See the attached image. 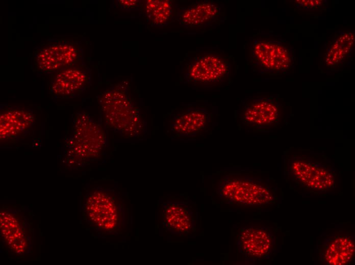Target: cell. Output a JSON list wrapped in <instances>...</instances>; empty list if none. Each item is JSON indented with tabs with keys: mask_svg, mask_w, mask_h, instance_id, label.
Returning <instances> with one entry per match:
<instances>
[{
	"mask_svg": "<svg viewBox=\"0 0 355 265\" xmlns=\"http://www.w3.org/2000/svg\"><path fill=\"white\" fill-rule=\"evenodd\" d=\"M296 2L297 4L301 5V6L309 7L318 6L322 3V1L320 0H298Z\"/></svg>",
	"mask_w": 355,
	"mask_h": 265,
	"instance_id": "44dd1931",
	"label": "cell"
},
{
	"mask_svg": "<svg viewBox=\"0 0 355 265\" xmlns=\"http://www.w3.org/2000/svg\"><path fill=\"white\" fill-rule=\"evenodd\" d=\"M252 53L257 65L265 72L286 69L291 63V58L286 47L270 40L256 41Z\"/></svg>",
	"mask_w": 355,
	"mask_h": 265,
	"instance_id": "30bf717a",
	"label": "cell"
},
{
	"mask_svg": "<svg viewBox=\"0 0 355 265\" xmlns=\"http://www.w3.org/2000/svg\"><path fill=\"white\" fill-rule=\"evenodd\" d=\"M209 121L210 114L206 108H190L173 117L169 122V129L178 136L193 137L204 130Z\"/></svg>",
	"mask_w": 355,
	"mask_h": 265,
	"instance_id": "7c38bea8",
	"label": "cell"
},
{
	"mask_svg": "<svg viewBox=\"0 0 355 265\" xmlns=\"http://www.w3.org/2000/svg\"><path fill=\"white\" fill-rule=\"evenodd\" d=\"M1 236L13 254L26 255L30 252L33 233L27 218L20 211L3 208L0 212Z\"/></svg>",
	"mask_w": 355,
	"mask_h": 265,
	"instance_id": "277c9868",
	"label": "cell"
},
{
	"mask_svg": "<svg viewBox=\"0 0 355 265\" xmlns=\"http://www.w3.org/2000/svg\"><path fill=\"white\" fill-rule=\"evenodd\" d=\"M34 123V117L31 109L3 105L0 113L1 140H18L31 130Z\"/></svg>",
	"mask_w": 355,
	"mask_h": 265,
	"instance_id": "9c48e42d",
	"label": "cell"
},
{
	"mask_svg": "<svg viewBox=\"0 0 355 265\" xmlns=\"http://www.w3.org/2000/svg\"><path fill=\"white\" fill-rule=\"evenodd\" d=\"M91 71L87 68L73 66L59 71L50 84L52 95L61 99L74 98L91 85Z\"/></svg>",
	"mask_w": 355,
	"mask_h": 265,
	"instance_id": "ba28073f",
	"label": "cell"
},
{
	"mask_svg": "<svg viewBox=\"0 0 355 265\" xmlns=\"http://www.w3.org/2000/svg\"><path fill=\"white\" fill-rule=\"evenodd\" d=\"M84 220L96 231L115 234L125 224L123 201L114 190L95 188L85 196L81 205Z\"/></svg>",
	"mask_w": 355,
	"mask_h": 265,
	"instance_id": "7a4b0ae2",
	"label": "cell"
},
{
	"mask_svg": "<svg viewBox=\"0 0 355 265\" xmlns=\"http://www.w3.org/2000/svg\"><path fill=\"white\" fill-rule=\"evenodd\" d=\"M278 117L279 109L275 101L270 98H260L245 108L242 120L253 128H265L274 124Z\"/></svg>",
	"mask_w": 355,
	"mask_h": 265,
	"instance_id": "5bb4252c",
	"label": "cell"
},
{
	"mask_svg": "<svg viewBox=\"0 0 355 265\" xmlns=\"http://www.w3.org/2000/svg\"><path fill=\"white\" fill-rule=\"evenodd\" d=\"M221 196L226 200L244 205H263L274 198L270 191L263 184L247 178L227 176L219 187Z\"/></svg>",
	"mask_w": 355,
	"mask_h": 265,
	"instance_id": "8992f818",
	"label": "cell"
},
{
	"mask_svg": "<svg viewBox=\"0 0 355 265\" xmlns=\"http://www.w3.org/2000/svg\"><path fill=\"white\" fill-rule=\"evenodd\" d=\"M116 3L121 9L126 11L139 10L141 6L140 0H118Z\"/></svg>",
	"mask_w": 355,
	"mask_h": 265,
	"instance_id": "ffe728a7",
	"label": "cell"
},
{
	"mask_svg": "<svg viewBox=\"0 0 355 265\" xmlns=\"http://www.w3.org/2000/svg\"><path fill=\"white\" fill-rule=\"evenodd\" d=\"M295 177L305 186L315 190H326L332 187L335 180L333 175L322 167L301 160L291 164Z\"/></svg>",
	"mask_w": 355,
	"mask_h": 265,
	"instance_id": "9a60e30c",
	"label": "cell"
},
{
	"mask_svg": "<svg viewBox=\"0 0 355 265\" xmlns=\"http://www.w3.org/2000/svg\"><path fill=\"white\" fill-rule=\"evenodd\" d=\"M98 100L108 128L129 139H137L145 133V121L125 85L119 83L106 90Z\"/></svg>",
	"mask_w": 355,
	"mask_h": 265,
	"instance_id": "6da1fadb",
	"label": "cell"
},
{
	"mask_svg": "<svg viewBox=\"0 0 355 265\" xmlns=\"http://www.w3.org/2000/svg\"><path fill=\"white\" fill-rule=\"evenodd\" d=\"M108 145L102 126L85 111L77 112L71 134L65 140L64 154L67 162L81 165L97 158Z\"/></svg>",
	"mask_w": 355,
	"mask_h": 265,
	"instance_id": "3957f363",
	"label": "cell"
},
{
	"mask_svg": "<svg viewBox=\"0 0 355 265\" xmlns=\"http://www.w3.org/2000/svg\"><path fill=\"white\" fill-rule=\"evenodd\" d=\"M242 250L247 255L260 257L269 251L271 240L264 230L257 228H246L242 231L239 237Z\"/></svg>",
	"mask_w": 355,
	"mask_h": 265,
	"instance_id": "2e32d148",
	"label": "cell"
},
{
	"mask_svg": "<svg viewBox=\"0 0 355 265\" xmlns=\"http://www.w3.org/2000/svg\"><path fill=\"white\" fill-rule=\"evenodd\" d=\"M354 254V245L348 237H340L335 240L327 248L325 257L331 265H344L352 259Z\"/></svg>",
	"mask_w": 355,
	"mask_h": 265,
	"instance_id": "e0dca14e",
	"label": "cell"
},
{
	"mask_svg": "<svg viewBox=\"0 0 355 265\" xmlns=\"http://www.w3.org/2000/svg\"><path fill=\"white\" fill-rule=\"evenodd\" d=\"M231 64L220 54L204 52L186 64L184 78L186 82L211 84L222 82L230 75Z\"/></svg>",
	"mask_w": 355,
	"mask_h": 265,
	"instance_id": "5b68a950",
	"label": "cell"
},
{
	"mask_svg": "<svg viewBox=\"0 0 355 265\" xmlns=\"http://www.w3.org/2000/svg\"><path fill=\"white\" fill-rule=\"evenodd\" d=\"M162 223L172 233L185 234L191 232L194 217L190 207L182 202L168 201L163 204Z\"/></svg>",
	"mask_w": 355,
	"mask_h": 265,
	"instance_id": "4fadbf2b",
	"label": "cell"
},
{
	"mask_svg": "<svg viewBox=\"0 0 355 265\" xmlns=\"http://www.w3.org/2000/svg\"><path fill=\"white\" fill-rule=\"evenodd\" d=\"M354 42V35L352 32L345 33L340 36L328 49L326 64L333 66L342 61L350 51Z\"/></svg>",
	"mask_w": 355,
	"mask_h": 265,
	"instance_id": "d6986e66",
	"label": "cell"
},
{
	"mask_svg": "<svg viewBox=\"0 0 355 265\" xmlns=\"http://www.w3.org/2000/svg\"><path fill=\"white\" fill-rule=\"evenodd\" d=\"M221 5L212 1H198L182 7L177 20L186 28H205L216 22L221 15Z\"/></svg>",
	"mask_w": 355,
	"mask_h": 265,
	"instance_id": "8fae6325",
	"label": "cell"
},
{
	"mask_svg": "<svg viewBox=\"0 0 355 265\" xmlns=\"http://www.w3.org/2000/svg\"><path fill=\"white\" fill-rule=\"evenodd\" d=\"M145 15L151 26H165L172 17V4L168 0H147Z\"/></svg>",
	"mask_w": 355,
	"mask_h": 265,
	"instance_id": "ac0fdd59",
	"label": "cell"
},
{
	"mask_svg": "<svg viewBox=\"0 0 355 265\" xmlns=\"http://www.w3.org/2000/svg\"><path fill=\"white\" fill-rule=\"evenodd\" d=\"M83 55V50L77 43L60 40L40 48L35 55V65L40 72L59 71L75 66Z\"/></svg>",
	"mask_w": 355,
	"mask_h": 265,
	"instance_id": "52a82bcc",
	"label": "cell"
}]
</instances>
